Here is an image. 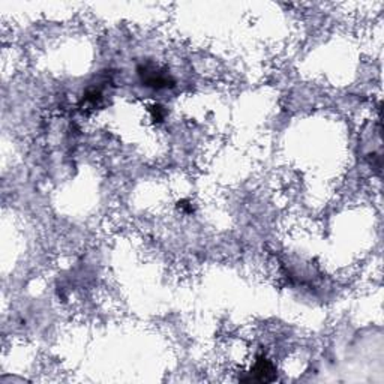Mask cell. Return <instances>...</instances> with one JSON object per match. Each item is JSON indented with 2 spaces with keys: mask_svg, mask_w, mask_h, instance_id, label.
I'll return each instance as SVG.
<instances>
[{
  "mask_svg": "<svg viewBox=\"0 0 384 384\" xmlns=\"http://www.w3.org/2000/svg\"><path fill=\"white\" fill-rule=\"evenodd\" d=\"M150 113H152V118H154L155 122H163L164 116H165V111H164V109L161 105H154V107H152Z\"/></svg>",
  "mask_w": 384,
  "mask_h": 384,
  "instance_id": "3",
  "label": "cell"
},
{
  "mask_svg": "<svg viewBox=\"0 0 384 384\" xmlns=\"http://www.w3.org/2000/svg\"><path fill=\"white\" fill-rule=\"evenodd\" d=\"M242 381H255V383H271L276 380V369L273 363L266 359L264 356L257 357L253 369L248 372V377L240 378Z\"/></svg>",
  "mask_w": 384,
  "mask_h": 384,
  "instance_id": "2",
  "label": "cell"
},
{
  "mask_svg": "<svg viewBox=\"0 0 384 384\" xmlns=\"http://www.w3.org/2000/svg\"><path fill=\"white\" fill-rule=\"evenodd\" d=\"M138 77L143 86L156 89V91L174 87V80L168 74V71L154 64H145L138 66Z\"/></svg>",
  "mask_w": 384,
  "mask_h": 384,
  "instance_id": "1",
  "label": "cell"
}]
</instances>
